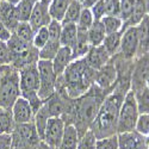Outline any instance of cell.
<instances>
[{
	"label": "cell",
	"instance_id": "cell-9",
	"mask_svg": "<svg viewBox=\"0 0 149 149\" xmlns=\"http://www.w3.org/2000/svg\"><path fill=\"white\" fill-rule=\"evenodd\" d=\"M149 74V52L134 61V67L131 73V86L132 92L146 86V79Z\"/></svg>",
	"mask_w": 149,
	"mask_h": 149
},
{
	"label": "cell",
	"instance_id": "cell-4",
	"mask_svg": "<svg viewBox=\"0 0 149 149\" xmlns=\"http://www.w3.org/2000/svg\"><path fill=\"white\" fill-rule=\"evenodd\" d=\"M19 90H20V97L25 98L31 104L36 113L44 103L38 95L40 74H38V69H37V63L30 65L19 70Z\"/></svg>",
	"mask_w": 149,
	"mask_h": 149
},
{
	"label": "cell",
	"instance_id": "cell-55",
	"mask_svg": "<svg viewBox=\"0 0 149 149\" xmlns=\"http://www.w3.org/2000/svg\"><path fill=\"white\" fill-rule=\"evenodd\" d=\"M148 149H149V147H148Z\"/></svg>",
	"mask_w": 149,
	"mask_h": 149
},
{
	"label": "cell",
	"instance_id": "cell-6",
	"mask_svg": "<svg viewBox=\"0 0 149 149\" xmlns=\"http://www.w3.org/2000/svg\"><path fill=\"white\" fill-rule=\"evenodd\" d=\"M37 69H38V74H40L38 95L43 102H45L55 93L57 75L53 68L52 61L40 60L37 62Z\"/></svg>",
	"mask_w": 149,
	"mask_h": 149
},
{
	"label": "cell",
	"instance_id": "cell-29",
	"mask_svg": "<svg viewBox=\"0 0 149 149\" xmlns=\"http://www.w3.org/2000/svg\"><path fill=\"white\" fill-rule=\"evenodd\" d=\"M134 94L140 115L149 113V90L147 88V86H143L140 90L135 91Z\"/></svg>",
	"mask_w": 149,
	"mask_h": 149
},
{
	"label": "cell",
	"instance_id": "cell-24",
	"mask_svg": "<svg viewBox=\"0 0 149 149\" xmlns=\"http://www.w3.org/2000/svg\"><path fill=\"white\" fill-rule=\"evenodd\" d=\"M84 8V5L80 0H72L69 6L67 7L66 12H65V16L63 19H62V24H69V23H74L77 24L80 15H81V11Z\"/></svg>",
	"mask_w": 149,
	"mask_h": 149
},
{
	"label": "cell",
	"instance_id": "cell-30",
	"mask_svg": "<svg viewBox=\"0 0 149 149\" xmlns=\"http://www.w3.org/2000/svg\"><path fill=\"white\" fill-rule=\"evenodd\" d=\"M35 4L36 3L32 1V0H20L16 5L17 18L19 22H29Z\"/></svg>",
	"mask_w": 149,
	"mask_h": 149
},
{
	"label": "cell",
	"instance_id": "cell-23",
	"mask_svg": "<svg viewBox=\"0 0 149 149\" xmlns=\"http://www.w3.org/2000/svg\"><path fill=\"white\" fill-rule=\"evenodd\" d=\"M105 36H106V31L100 20L94 22L87 31V37H88V42L91 47L102 45L105 40Z\"/></svg>",
	"mask_w": 149,
	"mask_h": 149
},
{
	"label": "cell",
	"instance_id": "cell-48",
	"mask_svg": "<svg viewBox=\"0 0 149 149\" xmlns=\"http://www.w3.org/2000/svg\"><path fill=\"white\" fill-rule=\"evenodd\" d=\"M37 149H55L54 147L49 146L48 143H45L44 141H41V143L38 144V147H37Z\"/></svg>",
	"mask_w": 149,
	"mask_h": 149
},
{
	"label": "cell",
	"instance_id": "cell-50",
	"mask_svg": "<svg viewBox=\"0 0 149 149\" xmlns=\"http://www.w3.org/2000/svg\"><path fill=\"white\" fill-rule=\"evenodd\" d=\"M146 11H147V16H149V0H146Z\"/></svg>",
	"mask_w": 149,
	"mask_h": 149
},
{
	"label": "cell",
	"instance_id": "cell-13",
	"mask_svg": "<svg viewBox=\"0 0 149 149\" xmlns=\"http://www.w3.org/2000/svg\"><path fill=\"white\" fill-rule=\"evenodd\" d=\"M11 110H12V115H13V119L16 124H24V123L33 122L35 111L31 104L25 98L19 97L15 102Z\"/></svg>",
	"mask_w": 149,
	"mask_h": 149
},
{
	"label": "cell",
	"instance_id": "cell-42",
	"mask_svg": "<svg viewBox=\"0 0 149 149\" xmlns=\"http://www.w3.org/2000/svg\"><path fill=\"white\" fill-rule=\"evenodd\" d=\"M90 10H91V13H92L93 18H94V22L102 20L105 17V3H104V0H98L92 7H90Z\"/></svg>",
	"mask_w": 149,
	"mask_h": 149
},
{
	"label": "cell",
	"instance_id": "cell-21",
	"mask_svg": "<svg viewBox=\"0 0 149 149\" xmlns=\"http://www.w3.org/2000/svg\"><path fill=\"white\" fill-rule=\"evenodd\" d=\"M90 48H91V44L88 42L87 32H86V31H79L78 30L77 41H75V43H74V45L72 47L73 58L74 60L84 58L86 55H87Z\"/></svg>",
	"mask_w": 149,
	"mask_h": 149
},
{
	"label": "cell",
	"instance_id": "cell-19",
	"mask_svg": "<svg viewBox=\"0 0 149 149\" xmlns=\"http://www.w3.org/2000/svg\"><path fill=\"white\" fill-rule=\"evenodd\" d=\"M136 31H137V37H139L137 57H140L149 52V16H146L141 20V23L136 26Z\"/></svg>",
	"mask_w": 149,
	"mask_h": 149
},
{
	"label": "cell",
	"instance_id": "cell-46",
	"mask_svg": "<svg viewBox=\"0 0 149 149\" xmlns=\"http://www.w3.org/2000/svg\"><path fill=\"white\" fill-rule=\"evenodd\" d=\"M11 32L3 25V23L0 22V41H3V42H7L8 38L11 37Z\"/></svg>",
	"mask_w": 149,
	"mask_h": 149
},
{
	"label": "cell",
	"instance_id": "cell-5",
	"mask_svg": "<svg viewBox=\"0 0 149 149\" xmlns=\"http://www.w3.org/2000/svg\"><path fill=\"white\" fill-rule=\"evenodd\" d=\"M139 116H140V112H139V109H137V104H136L135 94L130 90L127 93L125 98H124L122 106H120V110H119L117 134L135 130Z\"/></svg>",
	"mask_w": 149,
	"mask_h": 149
},
{
	"label": "cell",
	"instance_id": "cell-17",
	"mask_svg": "<svg viewBox=\"0 0 149 149\" xmlns=\"http://www.w3.org/2000/svg\"><path fill=\"white\" fill-rule=\"evenodd\" d=\"M40 61V50L38 49H36L32 44L26 49V50H24L23 53L18 54V55H15L12 56V62L11 65L13 66L16 69L20 70L23 68H25L30 65H35L37 62Z\"/></svg>",
	"mask_w": 149,
	"mask_h": 149
},
{
	"label": "cell",
	"instance_id": "cell-32",
	"mask_svg": "<svg viewBox=\"0 0 149 149\" xmlns=\"http://www.w3.org/2000/svg\"><path fill=\"white\" fill-rule=\"evenodd\" d=\"M61 48V43L57 41H50L49 40L48 43L40 49V60H45V61H53L55 55Z\"/></svg>",
	"mask_w": 149,
	"mask_h": 149
},
{
	"label": "cell",
	"instance_id": "cell-40",
	"mask_svg": "<svg viewBox=\"0 0 149 149\" xmlns=\"http://www.w3.org/2000/svg\"><path fill=\"white\" fill-rule=\"evenodd\" d=\"M135 130L139 134L143 135L144 137L149 139V113H143L139 116Z\"/></svg>",
	"mask_w": 149,
	"mask_h": 149
},
{
	"label": "cell",
	"instance_id": "cell-47",
	"mask_svg": "<svg viewBox=\"0 0 149 149\" xmlns=\"http://www.w3.org/2000/svg\"><path fill=\"white\" fill-rule=\"evenodd\" d=\"M97 1H98V0H81V3H82V5H84V7H86V8L92 7Z\"/></svg>",
	"mask_w": 149,
	"mask_h": 149
},
{
	"label": "cell",
	"instance_id": "cell-10",
	"mask_svg": "<svg viewBox=\"0 0 149 149\" xmlns=\"http://www.w3.org/2000/svg\"><path fill=\"white\" fill-rule=\"evenodd\" d=\"M66 125H67L66 122L61 117H50L47 122V127H45V131H44V136L42 141H44L49 146L56 148L62 140Z\"/></svg>",
	"mask_w": 149,
	"mask_h": 149
},
{
	"label": "cell",
	"instance_id": "cell-52",
	"mask_svg": "<svg viewBox=\"0 0 149 149\" xmlns=\"http://www.w3.org/2000/svg\"><path fill=\"white\" fill-rule=\"evenodd\" d=\"M146 86H147V88L149 90V74H148V77L146 79Z\"/></svg>",
	"mask_w": 149,
	"mask_h": 149
},
{
	"label": "cell",
	"instance_id": "cell-33",
	"mask_svg": "<svg viewBox=\"0 0 149 149\" xmlns=\"http://www.w3.org/2000/svg\"><path fill=\"white\" fill-rule=\"evenodd\" d=\"M103 25L105 28L106 35L107 33H115L122 31L123 28V20L118 16H105L102 20Z\"/></svg>",
	"mask_w": 149,
	"mask_h": 149
},
{
	"label": "cell",
	"instance_id": "cell-56",
	"mask_svg": "<svg viewBox=\"0 0 149 149\" xmlns=\"http://www.w3.org/2000/svg\"><path fill=\"white\" fill-rule=\"evenodd\" d=\"M80 1H81V0H80Z\"/></svg>",
	"mask_w": 149,
	"mask_h": 149
},
{
	"label": "cell",
	"instance_id": "cell-14",
	"mask_svg": "<svg viewBox=\"0 0 149 149\" xmlns=\"http://www.w3.org/2000/svg\"><path fill=\"white\" fill-rule=\"evenodd\" d=\"M52 20H53V18H52L50 13H49V6L44 5L41 1H37L33 6L32 13L29 19V24L33 29V31L36 32L37 30L43 26H48Z\"/></svg>",
	"mask_w": 149,
	"mask_h": 149
},
{
	"label": "cell",
	"instance_id": "cell-2",
	"mask_svg": "<svg viewBox=\"0 0 149 149\" xmlns=\"http://www.w3.org/2000/svg\"><path fill=\"white\" fill-rule=\"evenodd\" d=\"M95 73L97 70L88 66L85 57L74 60L66 68L63 74L57 77L56 88L63 90L68 98L77 99L93 86Z\"/></svg>",
	"mask_w": 149,
	"mask_h": 149
},
{
	"label": "cell",
	"instance_id": "cell-43",
	"mask_svg": "<svg viewBox=\"0 0 149 149\" xmlns=\"http://www.w3.org/2000/svg\"><path fill=\"white\" fill-rule=\"evenodd\" d=\"M105 3V16H118L120 0H104Z\"/></svg>",
	"mask_w": 149,
	"mask_h": 149
},
{
	"label": "cell",
	"instance_id": "cell-1",
	"mask_svg": "<svg viewBox=\"0 0 149 149\" xmlns=\"http://www.w3.org/2000/svg\"><path fill=\"white\" fill-rule=\"evenodd\" d=\"M109 93L93 84L92 87L81 97L73 99L68 112L61 118L66 124H72L75 127L79 135L82 136L87 130L94 118L97 117L105 97Z\"/></svg>",
	"mask_w": 149,
	"mask_h": 149
},
{
	"label": "cell",
	"instance_id": "cell-8",
	"mask_svg": "<svg viewBox=\"0 0 149 149\" xmlns=\"http://www.w3.org/2000/svg\"><path fill=\"white\" fill-rule=\"evenodd\" d=\"M117 78H118L117 68H116L113 58L111 57V60L104 67H102L100 69L97 70L94 84L98 86V87L104 90L105 92L110 93L115 87V85L117 82Z\"/></svg>",
	"mask_w": 149,
	"mask_h": 149
},
{
	"label": "cell",
	"instance_id": "cell-31",
	"mask_svg": "<svg viewBox=\"0 0 149 149\" xmlns=\"http://www.w3.org/2000/svg\"><path fill=\"white\" fill-rule=\"evenodd\" d=\"M7 43V47L10 49V52L12 54V56H15V55H18L20 53H23L24 50H26V49L31 45V43H28L25 41H23L20 40L19 37L15 33H12L11 37L8 38V41L6 42Z\"/></svg>",
	"mask_w": 149,
	"mask_h": 149
},
{
	"label": "cell",
	"instance_id": "cell-41",
	"mask_svg": "<svg viewBox=\"0 0 149 149\" xmlns=\"http://www.w3.org/2000/svg\"><path fill=\"white\" fill-rule=\"evenodd\" d=\"M48 31H49V40L60 42V36H61V31H62V23L53 19L50 22V24L48 25Z\"/></svg>",
	"mask_w": 149,
	"mask_h": 149
},
{
	"label": "cell",
	"instance_id": "cell-35",
	"mask_svg": "<svg viewBox=\"0 0 149 149\" xmlns=\"http://www.w3.org/2000/svg\"><path fill=\"white\" fill-rule=\"evenodd\" d=\"M94 23V18L91 13V10L90 8H86L84 7L81 11V15L77 22V26L79 31H86L87 32L88 29L92 26V24Z\"/></svg>",
	"mask_w": 149,
	"mask_h": 149
},
{
	"label": "cell",
	"instance_id": "cell-12",
	"mask_svg": "<svg viewBox=\"0 0 149 149\" xmlns=\"http://www.w3.org/2000/svg\"><path fill=\"white\" fill-rule=\"evenodd\" d=\"M119 149H148L149 139L139 134L136 130L117 134Z\"/></svg>",
	"mask_w": 149,
	"mask_h": 149
},
{
	"label": "cell",
	"instance_id": "cell-39",
	"mask_svg": "<svg viewBox=\"0 0 149 149\" xmlns=\"http://www.w3.org/2000/svg\"><path fill=\"white\" fill-rule=\"evenodd\" d=\"M95 149H119L117 134L104 139H97Z\"/></svg>",
	"mask_w": 149,
	"mask_h": 149
},
{
	"label": "cell",
	"instance_id": "cell-15",
	"mask_svg": "<svg viewBox=\"0 0 149 149\" xmlns=\"http://www.w3.org/2000/svg\"><path fill=\"white\" fill-rule=\"evenodd\" d=\"M0 22L3 23V25L11 33L16 31L19 24V20L17 18L16 6L5 1V0H3L1 4H0Z\"/></svg>",
	"mask_w": 149,
	"mask_h": 149
},
{
	"label": "cell",
	"instance_id": "cell-49",
	"mask_svg": "<svg viewBox=\"0 0 149 149\" xmlns=\"http://www.w3.org/2000/svg\"><path fill=\"white\" fill-rule=\"evenodd\" d=\"M5 1H7V3H10V4H12V5H17L19 1H20V0H5Z\"/></svg>",
	"mask_w": 149,
	"mask_h": 149
},
{
	"label": "cell",
	"instance_id": "cell-38",
	"mask_svg": "<svg viewBox=\"0 0 149 149\" xmlns=\"http://www.w3.org/2000/svg\"><path fill=\"white\" fill-rule=\"evenodd\" d=\"M97 137L91 130H87L82 136H80V140L78 143L77 149H95Z\"/></svg>",
	"mask_w": 149,
	"mask_h": 149
},
{
	"label": "cell",
	"instance_id": "cell-20",
	"mask_svg": "<svg viewBox=\"0 0 149 149\" xmlns=\"http://www.w3.org/2000/svg\"><path fill=\"white\" fill-rule=\"evenodd\" d=\"M80 140V135L75 127L72 124H67L65 134L62 136V140L55 149H77L78 143Z\"/></svg>",
	"mask_w": 149,
	"mask_h": 149
},
{
	"label": "cell",
	"instance_id": "cell-3",
	"mask_svg": "<svg viewBox=\"0 0 149 149\" xmlns=\"http://www.w3.org/2000/svg\"><path fill=\"white\" fill-rule=\"evenodd\" d=\"M19 97V70L12 65L0 66V107L12 109Z\"/></svg>",
	"mask_w": 149,
	"mask_h": 149
},
{
	"label": "cell",
	"instance_id": "cell-37",
	"mask_svg": "<svg viewBox=\"0 0 149 149\" xmlns=\"http://www.w3.org/2000/svg\"><path fill=\"white\" fill-rule=\"evenodd\" d=\"M135 5H136V0H120L119 18L123 20V23H125L131 17Z\"/></svg>",
	"mask_w": 149,
	"mask_h": 149
},
{
	"label": "cell",
	"instance_id": "cell-28",
	"mask_svg": "<svg viewBox=\"0 0 149 149\" xmlns=\"http://www.w3.org/2000/svg\"><path fill=\"white\" fill-rule=\"evenodd\" d=\"M72 0H52L50 5H49V13L52 18L58 22H62L65 16V12L67 7L69 6Z\"/></svg>",
	"mask_w": 149,
	"mask_h": 149
},
{
	"label": "cell",
	"instance_id": "cell-45",
	"mask_svg": "<svg viewBox=\"0 0 149 149\" xmlns=\"http://www.w3.org/2000/svg\"><path fill=\"white\" fill-rule=\"evenodd\" d=\"M11 134H0V149H11Z\"/></svg>",
	"mask_w": 149,
	"mask_h": 149
},
{
	"label": "cell",
	"instance_id": "cell-54",
	"mask_svg": "<svg viewBox=\"0 0 149 149\" xmlns=\"http://www.w3.org/2000/svg\"><path fill=\"white\" fill-rule=\"evenodd\" d=\"M1 1H3V0H0V4H1Z\"/></svg>",
	"mask_w": 149,
	"mask_h": 149
},
{
	"label": "cell",
	"instance_id": "cell-51",
	"mask_svg": "<svg viewBox=\"0 0 149 149\" xmlns=\"http://www.w3.org/2000/svg\"><path fill=\"white\" fill-rule=\"evenodd\" d=\"M41 3H43L44 5H47V6H49L50 5V3H52V0H40Z\"/></svg>",
	"mask_w": 149,
	"mask_h": 149
},
{
	"label": "cell",
	"instance_id": "cell-16",
	"mask_svg": "<svg viewBox=\"0 0 149 149\" xmlns=\"http://www.w3.org/2000/svg\"><path fill=\"white\" fill-rule=\"evenodd\" d=\"M85 60L90 67H92L94 70H98L111 60V56L102 44L98 47H91L87 55L85 56Z\"/></svg>",
	"mask_w": 149,
	"mask_h": 149
},
{
	"label": "cell",
	"instance_id": "cell-44",
	"mask_svg": "<svg viewBox=\"0 0 149 149\" xmlns=\"http://www.w3.org/2000/svg\"><path fill=\"white\" fill-rule=\"evenodd\" d=\"M11 62H12V54L7 47V43L0 41V66L11 65Z\"/></svg>",
	"mask_w": 149,
	"mask_h": 149
},
{
	"label": "cell",
	"instance_id": "cell-11",
	"mask_svg": "<svg viewBox=\"0 0 149 149\" xmlns=\"http://www.w3.org/2000/svg\"><path fill=\"white\" fill-rule=\"evenodd\" d=\"M12 132L16 134L24 142V144L26 146L28 149H37V147H38V144L42 141L38 132H37V129L35 127L33 122L24 123V124H16V127Z\"/></svg>",
	"mask_w": 149,
	"mask_h": 149
},
{
	"label": "cell",
	"instance_id": "cell-26",
	"mask_svg": "<svg viewBox=\"0 0 149 149\" xmlns=\"http://www.w3.org/2000/svg\"><path fill=\"white\" fill-rule=\"evenodd\" d=\"M16 127L11 109L0 107V134H12Z\"/></svg>",
	"mask_w": 149,
	"mask_h": 149
},
{
	"label": "cell",
	"instance_id": "cell-22",
	"mask_svg": "<svg viewBox=\"0 0 149 149\" xmlns=\"http://www.w3.org/2000/svg\"><path fill=\"white\" fill-rule=\"evenodd\" d=\"M78 37V26L77 24H62V31L60 36V43L62 47H68L72 49Z\"/></svg>",
	"mask_w": 149,
	"mask_h": 149
},
{
	"label": "cell",
	"instance_id": "cell-27",
	"mask_svg": "<svg viewBox=\"0 0 149 149\" xmlns=\"http://www.w3.org/2000/svg\"><path fill=\"white\" fill-rule=\"evenodd\" d=\"M122 33L123 32L119 31V32H115V33H107L105 36V40L103 42V47L106 49V52L110 54L111 57L119 53Z\"/></svg>",
	"mask_w": 149,
	"mask_h": 149
},
{
	"label": "cell",
	"instance_id": "cell-36",
	"mask_svg": "<svg viewBox=\"0 0 149 149\" xmlns=\"http://www.w3.org/2000/svg\"><path fill=\"white\" fill-rule=\"evenodd\" d=\"M49 41V31H48V26H43L41 29H38L35 32L33 40H32V45L36 49H42Z\"/></svg>",
	"mask_w": 149,
	"mask_h": 149
},
{
	"label": "cell",
	"instance_id": "cell-25",
	"mask_svg": "<svg viewBox=\"0 0 149 149\" xmlns=\"http://www.w3.org/2000/svg\"><path fill=\"white\" fill-rule=\"evenodd\" d=\"M49 118H50V115H49L48 107H47L45 103H43V105L38 109V111H37V112L35 113V117H33L35 127H36V129H37V132H38L41 140H43L44 131H45V127H47V122H48Z\"/></svg>",
	"mask_w": 149,
	"mask_h": 149
},
{
	"label": "cell",
	"instance_id": "cell-53",
	"mask_svg": "<svg viewBox=\"0 0 149 149\" xmlns=\"http://www.w3.org/2000/svg\"><path fill=\"white\" fill-rule=\"evenodd\" d=\"M32 1H35V3H37V1H40V0H32Z\"/></svg>",
	"mask_w": 149,
	"mask_h": 149
},
{
	"label": "cell",
	"instance_id": "cell-34",
	"mask_svg": "<svg viewBox=\"0 0 149 149\" xmlns=\"http://www.w3.org/2000/svg\"><path fill=\"white\" fill-rule=\"evenodd\" d=\"M13 33L17 35L20 40L32 44L35 31H33V29L31 28V25L29 24V22H19L18 26H17V29H16V31Z\"/></svg>",
	"mask_w": 149,
	"mask_h": 149
},
{
	"label": "cell",
	"instance_id": "cell-7",
	"mask_svg": "<svg viewBox=\"0 0 149 149\" xmlns=\"http://www.w3.org/2000/svg\"><path fill=\"white\" fill-rule=\"evenodd\" d=\"M139 53V37L136 26L128 28L122 33V41L119 48V55L129 61H135Z\"/></svg>",
	"mask_w": 149,
	"mask_h": 149
},
{
	"label": "cell",
	"instance_id": "cell-18",
	"mask_svg": "<svg viewBox=\"0 0 149 149\" xmlns=\"http://www.w3.org/2000/svg\"><path fill=\"white\" fill-rule=\"evenodd\" d=\"M74 61L73 58V53L72 49L68 47H62L60 48V50L57 52V54L55 55V57L53 58L52 63H53V68L56 73V75L60 77L63 74V72L66 70V68Z\"/></svg>",
	"mask_w": 149,
	"mask_h": 149
}]
</instances>
